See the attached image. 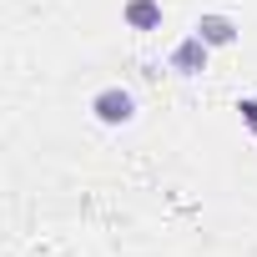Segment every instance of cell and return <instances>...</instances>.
Returning <instances> with one entry per match:
<instances>
[{
	"label": "cell",
	"instance_id": "obj_3",
	"mask_svg": "<svg viewBox=\"0 0 257 257\" xmlns=\"http://www.w3.org/2000/svg\"><path fill=\"white\" fill-rule=\"evenodd\" d=\"M192 31H197V36H202L212 51H222V46H232V41H237V31H242V26H237L232 16H222V11H202Z\"/></svg>",
	"mask_w": 257,
	"mask_h": 257
},
{
	"label": "cell",
	"instance_id": "obj_5",
	"mask_svg": "<svg viewBox=\"0 0 257 257\" xmlns=\"http://www.w3.org/2000/svg\"><path fill=\"white\" fill-rule=\"evenodd\" d=\"M237 111H242V121H247V126H252V132H257V101H242Z\"/></svg>",
	"mask_w": 257,
	"mask_h": 257
},
{
	"label": "cell",
	"instance_id": "obj_2",
	"mask_svg": "<svg viewBox=\"0 0 257 257\" xmlns=\"http://www.w3.org/2000/svg\"><path fill=\"white\" fill-rule=\"evenodd\" d=\"M207 56H212V46L192 31L187 41L172 46V71H177V76H202V71H207Z\"/></svg>",
	"mask_w": 257,
	"mask_h": 257
},
{
	"label": "cell",
	"instance_id": "obj_1",
	"mask_svg": "<svg viewBox=\"0 0 257 257\" xmlns=\"http://www.w3.org/2000/svg\"><path fill=\"white\" fill-rule=\"evenodd\" d=\"M91 116H96L101 126H132V116H137V96L126 91V86H101V91L91 96Z\"/></svg>",
	"mask_w": 257,
	"mask_h": 257
},
{
	"label": "cell",
	"instance_id": "obj_4",
	"mask_svg": "<svg viewBox=\"0 0 257 257\" xmlns=\"http://www.w3.org/2000/svg\"><path fill=\"white\" fill-rule=\"evenodd\" d=\"M121 21L126 31H162V0H126Z\"/></svg>",
	"mask_w": 257,
	"mask_h": 257
}]
</instances>
